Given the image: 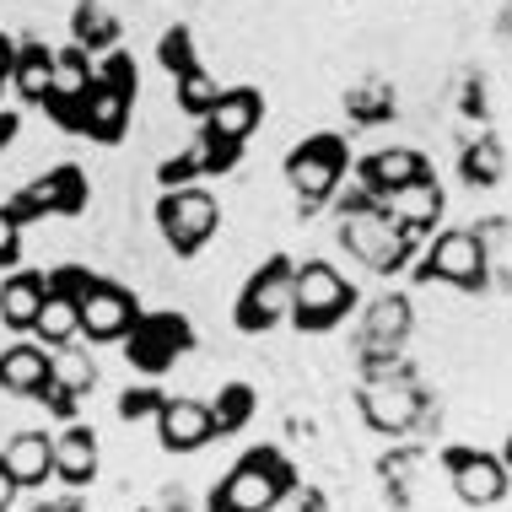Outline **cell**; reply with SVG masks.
<instances>
[{"label": "cell", "instance_id": "15", "mask_svg": "<svg viewBox=\"0 0 512 512\" xmlns=\"http://www.w3.org/2000/svg\"><path fill=\"white\" fill-rule=\"evenodd\" d=\"M378 205L389 211L399 227H410V232H432L437 221H442V184L432 173H421V178H410V184H399L389 189V195H378Z\"/></svg>", "mask_w": 512, "mask_h": 512}, {"label": "cell", "instance_id": "2", "mask_svg": "<svg viewBox=\"0 0 512 512\" xmlns=\"http://www.w3.org/2000/svg\"><path fill=\"white\" fill-rule=\"evenodd\" d=\"M297 486V469L275 448H254L227 469V480L211 496V512H270L281 507V496Z\"/></svg>", "mask_w": 512, "mask_h": 512}, {"label": "cell", "instance_id": "8", "mask_svg": "<svg viewBox=\"0 0 512 512\" xmlns=\"http://www.w3.org/2000/svg\"><path fill=\"white\" fill-rule=\"evenodd\" d=\"M421 281H448L459 292H480L486 286V259H480V238L469 227H448L426 243L421 265H415Z\"/></svg>", "mask_w": 512, "mask_h": 512}, {"label": "cell", "instance_id": "13", "mask_svg": "<svg viewBox=\"0 0 512 512\" xmlns=\"http://www.w3.org/2000/svg\"><path fill=\"white\" fill-rule=\"evenodd\" d=\"M211 437H216L211 405L184 399V394H162V405H157V442H162V448H168V453H195Z\"/></svg>", "mask_w": 512, "mask_h": 512}, {"label": "cell", "instance_id": "16", "mask_svg": "<svg viewBox=\"0 0 512 512\" xmlns=\"http://www.w3.org/2000/svg\"><path fill=\"white\" fill-rule=\"evenodd\" d=\"M410 324H415L410 297H378L367 308V318H362V351L356 356H362V362H372V356H399Z\"/></svg>", "mask_w": 512, "mask_h": 512}, {"label": "cell", "instance_id": "38", "mask_svg": "<svg viewBox=\"0 0 512 512\" xmlns=\"http://www.w3.org/2000/svg\"><path fill=\"white\" fill-rule=\"evenodd\" d=\"M33 512H76L71 502H44V507H33Z\"/></svg>", "mask_w": 512, "mask_h": 512}, {"label": "cell", "instance_id": "18", "mask_svg": "<svg viewBox=\"0 0 512 512\" xmlns=\"http://www.w3.org/2000/svg\"><path fill=\"white\" fill-rule=\"evenodd\" d=\"M44 383H49V345L17 340V345H6V351H0V389H6V394L38 399Z\"/></svg>", "mask_w": 512, "mask_h": 512}, {"label": "cell", "instance_id": "5", "mask_svg": "<svg viewBox=\"0 0 512 512\" xmlns=\"http://www.w3.org/2000/svg\"><path fill=\"white\" fill-rule=\"evenodd\" d=\"M356 405H362V421L372 426V432L399 437V432H410V426L421 421L426 394H421V383H415V372L405 367V372H378V378H362Z\"/></svg>", "mask_w": 512, "mask_h": 512}, {"label": "cell", "instance_id": "20", "mask_svg": "<svg viewBox=\"0 0 512 512\" xmlns=\"http://www.w3.org/2000/svg\"><path fill=\"white\" fill-rule=\"evenodd\" d=\"M54 480H65V486H92L98 480V437L87 426H65L54 437Z\"/></svg>", "mask_w": 512, "mask_h": 512}, {"label": "cell", "instance_id": "24", "mask_svg": "<svg viewBox=\"0 0 512 512\" xmlns=\"http://www.w3.org/2000/svg\"><path fill=\"white\" fill-rule=\"evenodd\" d=\"M49 383L65 394H92V383H98V362H92V351H76V340L54 345L49 351Z\"/></svg>", "mask_w": 512, "mask_h": 512}, {"label": "cell", "instance_id": "14", "mask_svg": "<svg viewBox=\"0 0 512 512\" xmlns=\"http://www.w3.org/2000/svg\"><path fill=\"white\" fill-rule=\"evenodd\" d=\"M259 119H265V98H259L254 87H232V92H221V98L211 103L205 135H211V141H227V146H243L248 135L259 130Z\"/></svg>", "mask_w": 512, "mask_h": 512}, {"label": "cell", "instance_id": "33", "mask_svg": "<svg viewBox=\"0 0 512 512\" xmlns=\"http://www.w3.org/2000/svg\"><path fill=\"white\" fill-rule=\"evenodd\" d=\"M17 254H22V221L0 205V265H11Z\"/></svg>", "mask_w": 512, "mask_h": 512}, {"label": "cell", "instance_id": "26", "mask_svg": "<svg viewBox=\"0 0 512 512\" xmlns=\"http://www.w3.org/2000/svg\"><path fill=\"white\" fill-rule=\"evenodd\" d=\"M459 173H464V184H475V189L502 184V173H507L502 141H496V135H475V141L464 146V157H459Z\"/></svg>", "mask_w": 512, "mask_h": 512}, {"label": "cell", "instance_id": "4", "mask_svg": "<svg viewBox=\"0 0 512 512\" xmlns=\"http://www.w3.org/2000/svg\"><path fill=\"white\" fill-rule=\"evenodd\" d=\"M157 227L162 238H168V248L178 259H195L205 243L216 238L221 227V205L211 189H189V184H173L168 195L157 200Z\"/></svg>", "mask_w": 512, "mask_h": 512}, {"label": "cell", "instance_id": "9", "mask_svg": "<svg viewBox=\"0 0 512 512\" xmlns=\"http://www.w3.org/2000/svg\"><path fill=\"white\" fill-rule=\"evenodd\" d=\"M189 345H195V329L184 313H141L124 335V356L141 372H168Z\"/></svg>", "mask_w": 512, "mask_h": 512}, {"label": "cell", "instance_id": "11", "mask_svg": "<svg viewBox=\"0 0 512 512\" xmlns=\"http://www.w3.org/2000/svg\"><path fill=\"white\" fill-rule=\"evenodd\" d=\"M76 313H81V335L103 345V340H124V335H130V324L141 318V302L124 292V286L92 275V286L76 297Z\"/></svg>", "mask_w": 512, "mask_h": 512}, {"label": "cell", "instance_id": "40", "mask_svg": "<svg viewBox=\"0 0 512 512\" xmlns=\"http://www.w3.org/2000/svg\"><path fill=\"white\" fill-rule=\"evenodd\" d=\"M146 512H162V507H146Z\"/></svg>", "mask_w": 512, "mask_h": 512}, {"label": "cell", "instance_id": "28", "mask_svg": "<svg viewBox=\"0 0 512 512\" xmlns=\"http://www.w3.org/2000/svg\"><path fill=\"white\" fill-rule=\"evenodd\" d=\"M248 421H254V389H248V383H227V389L211 399V426H216V437L243 432Z\"/></svg>", "mask_w": 512, "mask_h": 512}, {"label": "cell", "instance_id": "12", "mask_svg": "<svg viewBox=\"0 0 512 512\" xmlns=\"http://www.w3.org/2000/svg\"><path fill=\"white\" fill-rule=\"evenodd\" d=\"M442 464H448V480L453 491H459V502L469 507H496L512 486L507 464L491 459V453H475V448H448L442 453Z\"/></svg>", "mask_w": 512, "mask_h": 512}, {"label": "cell", "instance_id": "10", "mask_svg": "<svg viewBox=\"0 0 512 512\" xmlns=\"http://www.w3.org/2000/svg\"><path fill=\"white\" fill-rule=\"evenodd\" d=\"M17 221H49V216H81L87 211V178H81V168H49V173H38L33 184L22 189L17 200L6 205Z\"/></svg>", "mask_w": 512, "mask_h": 512}, {"label": "cell", "instance_id": "21", "mask_svg": "<svg viewBox=\"0 0 512 512\" xmlns=\"http://www.w3.org/2000/svg\"><path fill=\"white\" fill-rule=\"evenodd\" d=\"M44 292H49V281L38 270L11 275V281L0 286V324L6 329H33L38 308H44Z\"/></svg>", "mask_w": 512, "mask_h": 512}, {"label": "cell", "instance_id": "30", "mask_svg": "<svg viewBox=\"0 0 512 512\" xmlns=\"http://www.w3.org/2000/svg\"><path fill=\"white\" fill-rule=\"evenodd\" d=\"M157 60H162V71H168V76H184L189 65H195V38H189V27H184V22L162 33V49H157Z\"/></svg>", "mask_w": 512, "mask_h": 512}, {"label": "cell", "instance_id": "32", "mask_svg": "<svg viewBox=\"0 0 512 512\" xmlns=\"http://www.w3.org/2000/svg\"><path fill=\"white\" fill-rule=\"evenodd\" d=\"M157 405H162L157 389H130L119 399V415H124V421H141V415H157Z\"/></svg>", "mask_w": 512, "mask_h": 512}, {"label": "cell", "instance_id": "19", "mask_svg": "<svg viewBox=\"0 0 512 512\" xmlns=\"http://www.w3.org/2000/svg\"><path fill=\"white\" fill-rule=\"evenodd\" d=\"M0 464L11 469L17 486H44L54 475V437L49 432H17L6 442V453H0Z\"/></svg>", "mask_w": 512, "mask_h": 512}, {"label": "cell", "instance_id": "17", "mask_svg": "<svg viewBox=\"0 0 512 512\" xmlns=\"http://www.w3.org/2000/svg\"><path fill=\"white\" fill-rule=\"evenodd\" d=\"M421 173H432V168H426V157H421V151H410V146L372 151V157H362V168H356V178H362V195H367V200L389 195V189L410 184V178H421Z\"/></svg>", "mask_w": 512, "mask_h": 512}, {"label": "cell", "instance_id": "22", "mask_svg": "<svg viewBox=\"0 0 512 512\" xmlns=\"http://www.w3.org/2000/svg\"><path fill=\"white\" fill-rule=\"evenodd\" d=\"M480 259H486V286H507L512 292V216H486L475 227Z\"/></svg>", "mask_w": 512, "mask_h": 512}, {"label": "cell", "instance_id": "39", "mask_svg": "<svg viewBox=\"0 0 512 512\" xmlns=\"http://www.w3.org/2000/svg\"><path fill=\"white\" fill-rule=\"evenodd\" d=\"M502 464H507V475H512V437H507V448H502Z\"/></svg>", "mask_w": 512, "mask_h": 512}, {"label": "cell", "instance_id": "7", "mask_svg": "<svg viewBox=\"0 0 512 512\" xmlns=\"http://www.w3.org/2000/svg\"><path fill=\"white\" fill-rule=\"evenodd\" d=\"M340 178H345V141L340 135H308L286 157V184H292L302 211H318V205L335 195Z\"/></svg>", "mask_w": 512, "mask_h": 512}, {"label": "cell", "instance_id": "27", "mask_svg": "<svg viewBox=\"0 0 512 512\" xmlns=\"http://www.w3.org/2000/svg\"><path fill=\"white\" fill-rule=\"evenodd\" d=\"M71 33H76V49H114L119 44V17L108 6H98V0H81L76 17H71Z\"/></svg>", "mask_w": 512, "mask_h": 512}, {"label": "cell", "instance_id": "6", "mask_svg": "<svg viewBox=\"0 0 512 512\" xmlns=\"http://www.w3.org/2000/svg\"><path fill=\"white\" fill-rule=\"evenodd\" d=\"M292 286H297V265L292 259H265L254 275H248V286L238 292V313H232V324L243 329V335H265L275 329L281 318H292Z\"/></svg>", "mask_w": 512, "mask_h": 512}, {"label": "cell", "instance_id": "36", "mask_svg": "<svg viewBox=\"0 0 512 512\" xmlns=\"http://www.w3.org/2000/svg\"><path fill=\"white\" fill-rule=\"evenodd\" d=\"M11 60H17V44H11L6 33H0V87L11 81Z\"/></svg>", "mask_w": 512, "mask_h": 512}, {"label": "cell", "instance_id": "35", "mask_svg": "<svg viewBox=\"0 0 512 512\" xmlns=\"http://www.w3.org/2000/svg\"><path fill=\"white\" fill-rule=\"evenodd\" d=\"M17 491H22V486H17V480H11V469L0 464V512H6L11 502H17Z\"/></svg>", "mask_w": 512, "mask_h": 512}, {"label": "cell", "instance_id": "37", "mask_svg": "<svg viewBox=\"0 0 512 512\" xmlns=\"http://www.w3.org/2000/svg\"><path fill=\"white\" fill-rule=\"evenodd\" d=\"M17 130H22V119H17V114H0V151L17 141Z\"/></svg>", "mask_w": 512, "mask_h": 512}, {"label": "cell", "instance_id": "29", "mask_svg": "<svg viewBox=\"0 0 512 512\" xmlns=\"http://www.w3.org/2000/svg\"><path fill=\"white\" fill-rule=\"evenodd\" d=\"M173 81H178V108H184V114H195V119H205V114H211V103L221 98L216 76L200 71V65H189V71L173 76Z\"/></svg>", "mask_w": 512, "mask_h": 512}, {"label": "cell", "instance_id": "25", "mask_svg": "<svg viewBox=\"0 0 512 512\" xmlns=\"http://www.w3.org/2000/svg\"><path fill=\"white\" fill-rule=\"evenodd\" d=\"M33 335L38 345H65V340H76L81 335V313H76V297H65V292H44V308H38L33 318Z\"/></svg>", "mask_w": 512, "mask_h": 512}, {"label": "cell", "instance_id": "34", "mask_svg": "<svg viewBox=\"0 0 512 512\" xmlns=\"http://www.w3.org/2000/svg\"><path fill=\"white\" fill-rule=\"evenodd\" d=\"M415 464H421V453H410V448H405V453H394V459H383L378 469H383V480H389L394 491H405V486H410V469H415Z\"/></svg>", "mask_w": 512, "mask_h": 512}, {"label": "cell", "instance_id": "3", "mask_svg": "<svg viewBox=\"0 0 512 512\" xmlns=\"http://www.w3.org/2000/svg\"><path fill=\"white\" fill-rule=\"evenodd\" d=\"M351 308H356V286L345 281L335 265H324V259H308V265H297L292 324L302 329V335H324V329H335Z\"/></svg>", "mask_w": 512, "mask_h": 512}, {"label": "cell", "instance_id": "1", "mask_svg": "<svg viewBox=\"0 0 512 512\" xmlns=\"http://www.w3.org/2000/svg\"><path fill=\"white\" fill-rule=\"evenodd\" d=\"M415 238H421V232L399 227V221L383 211L378 200H367V195H351V200L340 205V243L351 248L367 270H378V275L405 270Z\"/></svg>", "mask_w": 512, "mask_h": 512}, {"label": "cell", "instance_id": "31", "mask_svg": "<svg viewBox=\"0 0 512 512\" xmlns=\"http://www.w3.org/2000/svg\"><path fill=\"white\" fill-rule=\"evenodd\" d=\"M345 108H351V119H389L394 114V92L389 87H362L345 98Z\"/></svg>", "mask_w": 512, "mask_h": 512}, {"label": "cell", "instance_id": "23", "mask_svg": "<svg viewBox=\"0 0 512 512\" xmlns=\"http://www.w3.org/2000/svg\"><path fill=\"white\" fill-rule=\"evenodd\" d=\"M54 81V49L49 44H17V60H11V87L22 92V103H44Z\"/></svg>", "mask_w": 512, "mask_h": 512}]
</instances>
